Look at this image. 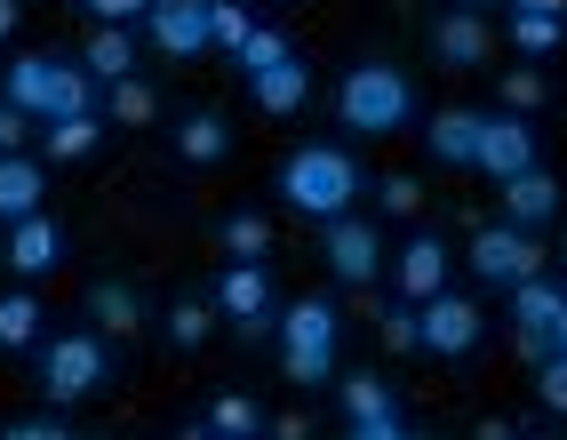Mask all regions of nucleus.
I'll return each instance as SVG.
<instances>
[{
  "label": "nucleus",
  "instance_id": "1",
  "mask_svg": "<svg viewBox=\"0 0 567 440\" xmlns=\"http://www.w3.org/2000/svg\"><path fill=\"white\" fill-rule=\"evenodd\" d=\"M0 104L41 113V121H81V113H96V72L56 64V57H17L9 81H0Z\"/></svg>",
  "mask_w": 567,
  "mask_h": 440
},
{
  "label": "nucleus",
  "instance_id": "2",
  "mask_svg": "<svg viewBox=\"0 0 567 440\" xmlns=\"http://www.w3.org/2000/svg\"><path fill=\"white\" fill-rule=\"evenodd\" d=\"M352 193H360V161L344 144H305V153L280 161V201L320 216V225H336V216L352 208Z\"/></svg>",
  "mask_w": 567,
  "mask_h": 440
},
{
  "label": "nucleus",
  "instance_id": "3",
  "mask_svg": "<svg viewBox=\"0 0 567 440\" xmlns=\"http://www.w3.org/2000/svg\"><path fill=\"white\" fill-rule=\"evenodd\" d=\"M336 113H344L352 136H392V129L415 121V89H408V72H392V64H352L344 89H336Z\"/></svg>",
  "mask_w": 567,
  "mask_h": 440
},
{
  "label": "nucleus",
  "instance_id": "4",
  "mask_svg": "<svg viewBox=\"0 0 567 440\" xmlns=\"http://www.w3.org/2000/svg\"><path fill=\"white\" fill-rule=\"evenodd\" d=\"M336 345H344V320H336L328 297H296L280 313V369H288V385H328Z\"/></svg>",
  "mask_w": 567,
  "mask_h": 440
},
{
  "label": "nucleus",
  "instance_id": "5",
  "mask_svg": "<svg viewBox=\"0 0 567 440\" xmlns=\"http://www.w3.org/2000/svg\"><path fill=\"white\" fill-rule=\"evenodd\" d=\"M472 273L496 280V288H519V280L544 273V241L527 233V225H480L472 233Z\"/></svg>",
  "mask_w": 567,
  "mask_h": 440
},
{
  "label": "nucleus",
  "instance_id": "6",
  "mask_svg": "<svg viewBox=\"0 0 567 440\" xmlns=\"http://www.w3.org/2000/svg\"><path fill=\"white\" fill-rule=\"evenodd\" d=\"M567 320V280H519L512 288V337H519V352L527 360H536V369H544V360H551V328Z\"/></svg>",
  "mask_w": 567,
  "mask_h": 440
},
{
  "label": "nucleus",
  "instance_id": "7",
  "mask_svg": "<svg viewBox=\"0 0 567 440\" xmlns=\"http://www.w3.org/2000/svg\"><path fill=\"white\" fill-rule=\"evenodd\" d=\"M104 385V337H56L41 352V392L49 400H81Z\"/></svg>",
  "mask_w": 567,
  "mask_h": 440
},
{
  "label": "nucleus",
  "instance_id": "8",
  "mask_svg": "<svg viewBox=\"0 0 567 440\" xmlns=\"http://www.w3.org/2000/svg\"><path fill=\"white\" fill-rule=\"evenodd\" d=\"M480 168L496 176V185H512V176H527V168H544L527 113H487V129H480Z\"/></svg>",
  "mask_w": 567,
  "mask_h": 440
},
{
  "label": "nucleus",
  "instance_id": "9",
  "mask_svg": "<svg viewBox=\"0 0 567 440\" xmlns=\"http://www.w3.org/2000/svg\"><path fill=\"white\" fill-rule=\"evenodd\" d=\"M144 32H153L168 57H200L216 41V0H153V9H144Z\"/></svg>",
  "mask_w": 567,
  "mask_h": 440
},
{
  "label": "nucleus",
  "instance_id": "10",
  "mask_svg": "<svg viewBox=\"0 0 567 440\" xmlns=\"http://www.w3.org/2000/svg\"><path fill=\"white\" fill-rule=\"evenodd\" d=\"M320 241H328V273H336V280L368 288L375 273H384V241H375V225H352V216H336V225H320Z\"/></svg>",
  "mask_w": 567,
  "mask_h": 440
},
{
  "label": "nucleus",
  "instance_id": "11",
  "mask_svg": "<svg viewBox=\"0 0 567 440\" xmlns=\"http://www.w3.org/2000/svg\"><path fill=\"white\" fill-rule=\"evenodd\" d=\"M216 305L240 320V337H264V320H272V280H264V265H233L216 280Z\"/></svg>",
  "mask_w": 567,
  "mask_h": 440
},
{
  "label": "nucleus",
  "instance_id": "12",
  "mask_svg": "<svg viewBox=\"0 0 567 440\" xmlns=\"http://www.w3.org/2000/svg\"><path fill=\"white\" fill-rule=\"evenodd\" d=\"M472 345H480V305H464L456 288L432 297V305H424V352H447V360H456V352H472Z\"/></svg>",
  "mask_w": 567,
  "mask_h": 440
},
{
  "label": "nucleus",
  "instance_id": "13",
  "mask_svg": "<svg viewBox=\"0 0 567 440\" xmlns=\"http://www.w3.org/2000/svg\"><path fill=\"white\" fill-rule=\"evenodd\" d=\"M400 297H408V305L447 297V248H440L432 233H415V241L400 248Z\"/></svg>",
  "mask_w": 567,
  "mask_h": 440
},
{
  "label": "nucleus",
  "instance_id": "14",
  "mask_svg": "<svg viewBox=\"0 0 567 440\" xmlns=\"http://www.w3.org/2000/svg\"><path fill=\"white\" fill-rule=\"evenodd\" d=\"M551 216H559V185H551L544 168H527V176H512V185H504V225H527V233H544Z\"/></svg>",
  "mask_w": 567,
  "mask_h": 440
},
{
  "label": "nucleus",
  "instance_id": "15",
  "mask_svg": "<svg viewBox=\"0 0 567 440\" xmlns=\"http://www.w3.org/2000/svg\"><path fill=\"white\" fill-rule=\"evenodd\" d=\"M41 161L24 153H0V225H24V216H41Z\"/></svg>",
  "mask_w": 567,
  "mask_h": 440
},
{
  "label": "nucleus",
  "instance_id": "16",
  "mask_svg": "<svg viewBox=\"0 0 567 440\" xmlns=\"http://www.w3.org/2000/svg\"><path fill=\"white\" fill-rule=\"evenodd\" d=\"M432 57H440L447 72H472V64L487 57V24H480L472 9H456V17H440V24H432Z\"/></svg>",
  "mask_w": 567,
  "mask_h": 440
},
{
  "label": "nucleus",
  "instance_id": "17",
  "mask_svg": "<svg viewBox=\"0 0 567 440\" xmlns=\"http://www.w3.org/2000/svg\"><path fill=\"white\" fill-rule=\"evenodd\" d=\"M480 129H487V113H432V129H424V144H432V161H472L480 168Z\"/></svg>",
  "mask_w": 567,
  "mask_h": 440
},
{
  "label": "nucleus",
  "instance_id": "18",
  "mask_svg": "<svg viewBox=\"0 0 567 440\" xmlns=\"http://www.w3.org/2000/svg\"><path fill=\"white\" fill-rule=\"evenodd\" d=\"M64 256V233L49 225V216H24V225H9V265L17 273H49Z\"/></svg>",
  "mask_w": 567,
  "mask_h": 440
},
{
  "label": "nucleus",
  "instance_id": "19",
  "mask_svg": "<svg viewBox=\"0 0 567 440\" xmlns=\"http://www.w3.org/2000/svg\"><path fill=\"white\" fill-rule=\"evenodd\" d=\"M96 81L112 89V81H128L136 72V41H128V24H104V32H89V57H81Z\"/></svg>",
  "mask_w": 567,
  "mask_h": 440
},
{
  "label": "nucleus",
  "instance_id": "20",
  "mask_svg": "<svg viewBox=\"0 0 567 440\" xmlns=\"http://www.w3.org/2000/svg\"><path fill=\"white\" fill-rule=\"evenodd\" d=\"M312 96V72L305 64H272V72H256V104H264V113H296V104H305Z\"/></svg>",
  "mask_w": 567,
  "mask_h": 440
},
{
  "label": "nucleus",
  "instance_id": "21",
  "mask_svg": "<svg viewBox=\"0 0 567 440\" xmlns=\"http://www.w3.org/2000/svg\"><path fill=\"white\" fill-rule=\"evenodd\" d=\"M89 320H96V328H136V320H144V297H136V288H121V280H96V288H89Z\"/></svg>",
  "mask_w": 567,
  "mask_h": 440
},
{
  "label": "nucleus",
  "instance_id": "22",
  "mask_svg": "<svg viewBox=\"0 0 567 440\" xmlns=\"http://www.w3.org/2000/svg\"><path fill=\"white\" fill-rule=\"evenodd\" d=\"M104 113H112V121H128V129H144V121L161 113V96H153V89H144L136 72H128V81H112V89H104Z\"/></svg>",
  "mask_w": 567,
  "mask_h": 440
},
{
  "label": "nucleus",
  "instance_id": "23",
  "mask_svg": "<svg viewBox=\"0 0 567 440\" xmlns=\"http://www.w3.org/2000/svg\"><path fill=\"white\" fill-rule=\"evenodd\" d=\"M344 417H352V424H368V417H400L392 392H384V377H344Z\"/></svg>",
  "mask_w": 567,
  "mask_h": 440
},
{
  "label": "nucleus",
  "instance_id": "24",
  "mask_svg": "<svg viewBox=\"0 0 567 440\" xmlns=\"http://www.w3.org/2000/svg\"><path fill=\"white\" fill-rule=\"evenodd\" d=\"M208 432H233V440H256V432H264V409H256V400H240V392H224L216 409H208Z\"/></svg>",
  "mask_w": 567,
  "mask_h": 440
},
{
  "label": "nucleus",
  "instance_id": "25",
  "mask_svg": "<svg viewBox=\"0 0 567 440\" xmlns=\"http://www.w3.org/2000/svg\"><path fill=\"white\" fill-rule=\"evenodd\" d=\"M224 248H233V265H264V248H272L264 216H224Z\"/></svg>",
  "mask_w": 567,
  "mask_h": 440
},
{
  "label": "nucleus",
  "instance_id": "26",
  "mask_svg": "<svg viewBox=\"0 0 567 440\" xmlns=\"http://www.w3.org/2000/svg\"><path fill=\"white\" fill-rule=\"evenodd\" d=\"M512 41H519V57H551L567 41V17H512Z\"/></svg>",
  "mask_w": 567,
  "mask_h": 440
},
{
  "label": "nucleus",
  "instance_id": "27",
  "mask_svg": "<svg viewBox=\"0 0 567 440\" xmlns=\"http://www.w3.org/2000/svg\"><path fill=\"white\" fill-rule=\"evenodd\" d=\"M176 144H184V161H224V121L216 113H193L176 129Z\"/></svg>",
  "mask_w": 567,
  "mask_h": 440
},
{
  "label": "nucleus",
  "instance_id": "28",
  "mask_svg": "<svg viewBox=\"0 0 567 440\" xmlns=\"http://www.w3.org/2000/svg\"><path fill=\"white\" fill-rule=\"evenodd\" d=\"M32 328H41V305H32L24 288H17V297H0V345H9V352L32 345Z\"/></svg>",
  "mask_w": 567,
  "mask_h": 440
},
{
  "label": "nucleus",
  "instance_id": "29",
  "mask_svg": "<svg viewBox=\"0 0 567 440\" xmlns=\"http://www.w3.org/2000/svg\"><path fill=\"white\" fill-rule=\"evenodd\" d=\"M384 337L400 345V352H424V305H384Z\"/></svg>",
  "mask_w": 567,
  "mask_h": 440
},
{
  "label": "nucleus",
  "instance_id": "30",
  "mask_svg": "<svg viewBox=\"0 0 567 440\" xmlns=\"http://www.w3.org/2000/svg\"><path fill=\"white\" fill-rule=\"evenodd\" d=\"M89 144H96V113H81V121H49V153H56V161H81Z\"/></svg>",
  "mask_w": 567,
  "mask_h": 440
},
{
  "label": "nucleus",
  "instance_id": "31",
  "mask_svg": "<svg viewBox=\"0 0 567 440\" xmlns=\"http://www.w3.org/2000/svg\"><path fill=\"white\" fill-rule=\"evenodd\" d=\"M248 41H256V17L240 9V0H216V49H233V57H240Z\"/></svg>",
  "mask_w": 567,
  "mask_h": 440
},
{
  "label": "nucleus",
  "instance_id": "32",
  "mask_svg": "<svg viewBox=\"0 0 567 440\" xmlns=\"http://www.w3.org/2000/svg\"><path fill=\"white\" fill-rule=\"evenodd\" d=\"M272 64H288V41H280V32H264V24H256V41L240 49V72L256 81V72H272Z\"/></svg>",
  "mask_w": 567,
  "mask_h": 440
},
{
  "label": "nucleus",
  "instance_id": "33",
  "mask_svg": "<svg viewBox=\"0 0 567 440\" xmlns=\"http://www.w3.org/2000/svg\"><path fill=\"white\" fill-rule=\"evenodd\" d=\"M536 392H544V409H551V417H567V352H551L544 369H536Z\"/></svg>",
  "mask_w": 567,
  "mask_h": 440
},
{
  "label": "nucleus",
  "instance_id": "34",
  "mask_svg": "<svg viewBox=\"0 0 567 440\" xmlns=\"http://www.w3.org/2000/svg\"><path fill=\"white\" fill-rule=\"evenodd\" d=\"M168 337H176V345H200V337H208V305H176V313H168Z\"/></svg>",
  "mask_w": 567,
  "mask_h": 440
},
{
  "label": "nucleus",
  "instance_id": "35",
  "mask_svg": "<svg viewBox=\"0 0 567 440\" xmlns=\"http://www.w3.org/2000/svg\"><path fill=\"white\" fill-rule=\"evenodd\" d=\"M144 9H153V0H89L96 24H144Z\"/></svg>",
  "mask_w": 567,
  "mask_h": 440
},
{
  "label": "nucleus",
  "instance_id": "36",
  "mask_svg": "<svg viewBox=\"0 0 567 440\" xmlns=\"http://www.w3.org/2000/svg\"><path fill=\"white\" fill-rule=\"evenodd\" d=\"M504 104H512V113H536V104H544V81H536V72H512V81H504Z\"/></svg>",
  "mask_w": 567,
  "mask_h": 440
},
{
  "label": "nucleus",
  "instance_id": "37",
  "mask_svg": "<svg viewBox=\"0 0 567 440\" xmlns=\"http://www.w3.org/2000/svg\"><path fill=\"white\" fill-rule=\"evenodd\" d=\"M24 121H32V113H17V104H0V153H24Z\"/></svg>",
  "mask_w": 567,
  "mask_h": 440
},
{
  "label": "nucleus",
  "instance_id": "38",
  "mask_svg": "<svg viewBox=\"0 0 567 440\" xmlns=\"http://www.w3.org/2000/svg\"><path fill=\"white\" fill-rule=\"evenodd\" d=\"M384 208H392V216L415 208V176H384Z\"/></svg>",
  "mask_w": 567,
  "mask_h": 440
},
{
  "label": "nucleus",
  "instance_id": "39",
  "mask_svg": "<svg viewBox=\"0 0 567 440\" xmlns=\"http://www.w3.org/2000/svg\"><path fill=\"white\" fill-rule=\"evenodd\" d=\"M0 440H72V432H64V424H49V417H41V424H0Z\"/></svg>",
  "mask_w": 567,
  "mask_h": 440
},
{
  "label": "nucleus",
  "instance_id": "40",
  "mask_svg": "<svg viewBox=\"0 0 567 440\" xmlns=\"http://www.w3.org/2000/svg\"><path fill=\"white\" fill-rule=\"evenodd\" d=\"M352 440H408V432H400V417H368V424H352Z\"/></svg>",
  "mask_w": 567,
  "mask_h": 440
},
{
  "label": "nucleus",
  "instance_id": "41",
  "mask_svg": "<svg viewBox=\"0 0 567 440\" xmlns=\"http://www.w3.org/2000/svg\"><path fill=\"white\" fill-rule=\"evenodd\" d=\"M512 17H567V0H512Z\"/></svg>",
  "mask_w": 567,
  "mask_h": 440
},
{
  "label": "nucleus",
  "instance_id": "42",
  "mask_svg": "<svg viewBox=\"0 0 567 440\" xmlns=\"http://www.w3.org/2000/svg\"><path fill=\"white\" fill-rule=\"evenodd\" d=\"M272 440H312V424H305V417H280V424H272Z\"/></svg>",
  "mask_w": 567,
  "mask_h": 440
},
{
  "label": "nucleus",
  "instance_id": "43",
  "mask_svg": "<svg viewBox=\"0 0 567 440\" xmlns=\"http://www.w3.org/2000/svg\"><path fill=\"white\" fill-rule=\"evenodd\" d=\"M480 440H519V432H512L504 417H487V424H480Z\"/></svg>",
  "mask_w": 567,
  "mask_h": 440
},
{
  "label": "nucleus",
  "instance_id": "44",
  "mask_svg": "<svg viewBox=\"0 0 567 440\" xmlns=\"http://www.w3.org/2000/svg\"><path fill=\"white\" fill-rule=\"evenodd\" d=\"M9 32H17V0H0V41H9Z\"/></svg>",
  "mask_w": 567,
  "mask_h": 440
},
{
  "label": "nucleus",
  "instance_id": "45",
  "mask_svg": "<svg viewBox=\"0 0 567 440\" xmlns=\"http://www.w3.org/2000/svg\"><path fill=\"white\" fill-rule=\"evenodd\" d=\"M551 352H567V320H559V328H551Z\"/></svg>",
  "mask_w": 567,
  "mask_h": 440
},
{
  "label": "nucleus",
  "instance_id": "46",
  "mask_svg": "<svg viewBox=\"0 0 567 440\" xmlns=\"http://www.w3.org/2000/svg\"><path fill=\"white\" fill-rule=\"evenodd\" d=\"M184 440H233V432H208V424H200V432H184Z\"/></svg>",
  "mask_w": 567,
  "mask_h": 440
},
{
  "label": "nucleus",
  "instance_id": "47",
  "mask_svg": "<svg viewBox=\"0 0 567 440\" xmlns=\"http://www.w3.org/2000/svg\"><path fill=\"white\" fill-rule=\"evenodd\" d=\"M344 440H352V432H344Z\"/></svg>",
  "mask_w": 567,
  "mask_h": 440
}]
</instances>
